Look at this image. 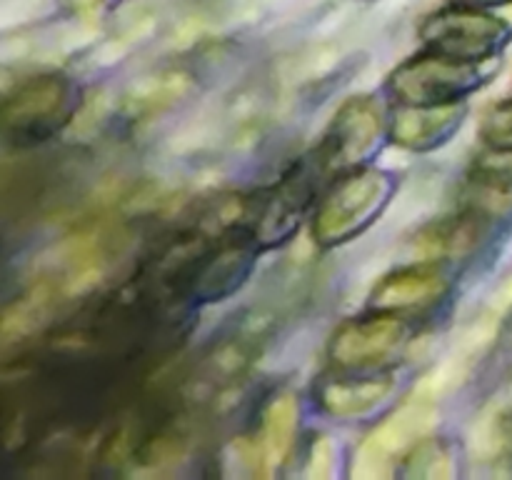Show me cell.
Returning a JSON list of instances; mask_svg holds the SVG:
<instances>
[{"label":"cell","mask_w":512,"mask_h":480,"mask_svg":"<svg viewBox=\"0 0 512 480\" xmlns=\"http://www.w3.org/2000/svg\"><path fill=\"white\" fill-rule=\"evenodd\" d=\"M453 288V278L440 260H420L385 275L370 293V308L408 315L438 305Z\"/></svg>","instance_id":"cell-9"},{"label":"cell","mask_w":512,"mask_h":480,"mask_svg":"<svg viewBox=\"0 0 512 480\" xmlns=\"http://www.w3.org/2000/svg\"><path fill=\"white\" fill-rule=\"evenodd\" d=\"M395 193L393 175L378 168L343 173L318 200L313 215V238L323 248L350 243L370 228L388 208Z\"/></svg>","instance_id":"cell-1"},{"label":"cell","mask_w":512,"mask_h":480,"mask_svg":"<svg viewBox=\"0 0 512 480\" xmlns=\"http://www.w3.org/2000/svg\"><path fill=\"white\" fill-rule=\"evenodd\" d=\"M418 33L425 48L433 53L468 63H485L508 48L512 25L490 15L488 10L453 3L450 8L428 15Z\"/></svg>","instance_id":"cell-5"},{"label":"cell","mask_w":512,"mask_h":480,"mask_svg":"<svg viewBox=\"0 0 512 480\" xmlns=\"http://www.w3.org/2000/svg\"><path fill=\"white\" fill-rule=\"evenodd\" d=\"M483 83V63L455 60L428 50L400 63L390 73L388 93L398 105H445L463 103Z\"/></svg>","instance_id":"cell-6"},{"label":"cell","mask_w":512,"mask_h":480,"mask_svg":"<svg viewBox=\"0 0 512 480\" xmlns=\"http://www.w3.org/2000/svg\"><path fill=\"white\" fill-rule=\"evenodd\" d=\"M258 250V243L243 225L225 230L218 243L205 248L188 265V273H185L188 293L198 303L225 300L250 278Z\"/></svg>","instance_id":"cell-8"},{"label":"cell","mask_w":512,"mask_h":480,"mask_svg":"<svg viewBox=\"0 0 512 480\" xmlns=\"http://www.w3.org/2000/svg\"><path fill=\"white\" fill-rule=\"evenodd\" d=\"M488 223V215H483L480 210L468 205L463 213L430 225V228L420 235L418 245L420 250L428 255V260H445L455 258V255H465L473 248H478Z\"/></svg>","instance_id":"cell-12"},{"label":"cell","mask_w":512,"mask_h":480,"mask_svg":"<svg viewBox=\"0 0 512 480\" xmlns=\"http://www.w3.org/2000/svg\"><path fill=\"white\" fill-rule=\"evenodd\" d=\"M468 105H400L390 115V140L413 153H430L450 143L455 133L463 128Z\"/></svg>","instance_id":"cell-10"},{"label":"cell","mask_w":512,"mask_h":480,"mask_svg":"<svg viewBox=\"0 0 512 480\" xmlns=\"http://www.w3.org/2000/svg\"><path fill=\"white\" fill-rule=\"evenodd\" d=\"M480 138L495 153H512V100L495 105L480 125Z\"/></svg>","instance_id":"cell-14"},{"label":"cell","mask_w":512,"mask_h":480,"mask_svg":"<svg viewBox=\"0 0 512 480\" xmlns=\"http://www.w3.org/2000/svg\"><path fill=\"white\" fill-rule=\"evenodd\" d=\"M390 138V118H385L378 100L360 95L345 100L330 120L315 158L325 173H350L373 163Z\"/></svg>","instance_id":"cell-4"},{"label":"cell","mask_w":512,"mask_h":480,"mask_svg":"<svg viewBox=\"0 0 512 480\" xmlns=\"http://www.w3.org/2000/svg\"><path fill=\"white\" fill-rule=\"evenodd\" d=\"M78 105V83L65 75L53 73L25 80L5 98V138L15 145L43 143L73 118Z\"/></svg>","instance_id":"cell-3"},{"label":"cell","mask_w":512,"mask_h":480,"mask_svg":"<svg viewBox=\"0 0 512 480\" xmlns=\"http://www.w3.org/2000/svg\"><path fill=\"white\" fill-rule=\"evenodd\" d=\"M70 3H75V5H78V8H88V5L98 3V0H70Z\"/></svg>","instance_id":"cell-16"},{"label":"cell","mask_w":512,"mask_h":480,"mask_svg":"<svg viewBox=\"0 0 512 480\" xmlns=\"http://www.w3.org/2000/svg\"><path fill=\"white\" fill-rule=\"evenodd\" d=\"M410 340L405 315L380 313L348 320L335 330L328 345V358L338 370L348 373H378L403 355Z\"/></svg>","instance_id":"cell-7"},{"label":"cell","mask_w":512,"mask_h":480,"mask_svg":"<svg viewBox=\"0 0 512 480\" xmlns=\"http://www.w3.org/2000/svg\"><path fill=\"white\" fill-rule=\"evenodd\" d=\"M295 418H298V413H295L293 398H275V403L265 410L263 433L258 435V448H255L258 468L260 463H283V458L290 453V448H293Z\"/></svg>","instance_id":"cell-13"},{"label":"cell","mask_w":512,"mask_h":480,"mask_svg":"<svg viewBox=\"0 0 512 480\" xmlns=\"http://www.w3.org/2000/svg\"><path fill=\"white\" fill-rule=\"evenodd\" d=\"M390 390H393L390 370H378V373L338 370L335 375L318 380L315 398L320 408L335 418H363L388 398Z\"/></svg>","instance_id":"cell-11"},{"label":"cell","mask_w":512,"mask_h":480,"mask_svg":"<svg viewBox=\"0 0 512 480\" xmlns=\"http://www.w3.org/2000/svg\"><path fill=\"white\" fill-rule=\"evenodd\" d=\"M320 175H325V170L315 155L298 160L278 183L260 190L253 200L245 203L240 225L253 235L260 250L275 248L293 238L313 205Z\"/></svg>","instance_id":"cell-2"},{"label":"cell","mask_w":512,"mask_h":480,"mask_svg":"<svg viewBox=\"0 0 512 480\" xmlns=\"http://www.w3.org/2000/svg\"><path fill=\"white\" fill-rule=\"evenodd\" d=\"M455 5H468V8H480V10H488V8H498V5H508L512 0H453Z\"/></svg>","instance_id":"cell-15"}]
</instances>
